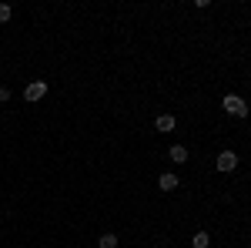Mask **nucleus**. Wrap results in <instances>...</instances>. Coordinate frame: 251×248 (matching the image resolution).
Instances as JSON below:
<instances>
[{"label": "nucleus", "mask_w": 251, "mask_h": 248, "mask_svg": "<svg viewBox=\"0 0 251 248\" xmlns=\"http://www.w3.org/2000/svg\"><path fill=\"white\" fill-rule=\"evenodd\" d=\"M221 108H225L228 114H234V117H245V114H248V104H245L238 94H228L225 101H221Z\"/></svg>", "instance_id": "obj_1"}, {"label": "nucleus", "mask_w": 251, "mask_h": 248, "mask_svg": "<svg viewBox=\"0 0 251 248\" xmlns=\"http://www.w3.org/2000/svg\"><path fill=\"white\" fill-rule=\"evenodd\" d=\"M214 165H218V171H234L238 168V154L234 151H221L214 158Z\"/></svg>", "instance_id": "obj_2"}, {"label": "nucleus", "mask_w": 251, "mask_h": 248, "mask_svg": "<svg viewBox=\"0 0 251 248\" xmlns=\"http://www.w3.org/2000/svg\"><path fill=\"white\" fill-rule=\"evenodd\" d=\"M44 94H47V81H30V84L24 87V97H27V101H40Z\"/></svg>", "instance_id": "obj_3"}, {"label": "nucleus", "mask_w": 251, "mask_h": 248, "mask_svg": "<svg viewBox=\"0 0 251 248\" xmlns=\"http://www.w3.org/2000/svg\"><path fill=\"white\" fill-rule=\"evenodd\" d=\"M157 188H161V191H174V188H177V174L164 171L161 178H157Z\"/></svg>", "instance_id": "obj_4"}, {"label": "nucleus", "mask_w": 251, "mask_h": 248, "mask_svg": "<svg viewBox=\"0 0 251 248\" xmlns=\"http://www.w3.org/2000/svg\"><path fill=\"white\" fill-rule=\"evenodd\" d=\"M168 154H171V161H174V165H184V161H188V148H184V144H174V148H171Z\"/></svg>", "instance_id": "obj_5"}, {"label": "nucleus", "mask_w": 251, "mask_h": 248, "mask_svg": "<svg viewBox=\"0 0 251 248\" xmlns=\"http://www.w3.org/2000/svg\"><path fill=\"white\" fill-rule=\"evenodd\" d=\"M154 128L157 131H174V114H157Z\"/></svg>", "instance_id": "obj_6"}, {"label": "nucleus", "mask_w": 251, "mask_h": 248, "mask_svg": "<svg viewBox=\"0 0 251 248\" xmlns=\"http://www.w3.org/2000/svg\"><path fill=\"white\" fill-rule=\"evenodd\" d=\"M191 245L194 248H208V245H211V235H208V231H198V235L191 238Z\"/></svg>", "instance_id": "obj_7"}, {"label": "nucleus", "mask_w": 251, "mask_h": 248, "mask_svg": "<svg viewBox=\"0 0 251 248\" xmlns=\"http://www.w3.org/2000/svg\"><path fill=\"white\" fill-rule=\"evenodd\" d=\"M97 248H117V235H111V231L100 235V238H97Z\"/></svg>", "instance_id": "obj_8"}, {"label": "nucleus", "mask_w": 251, "mask_h": 248, "mask_svg": "<svg viewBox=\"0 0 251 248\" xmlns=\"http://www.w3.org/2000/svg\"><path fill=\"white\" fill-rule=\"evenodd\" d=\"M7 20H10V7H7V3H0V24H7Z\"/></svg>", "instance_id": "obj_9"}, {"label": "nucleus", "mask_w": 251, "mask_h": 248, "mask_svg": "<svg viewBox=\"0 0 251 248\" xmlns=\"http://www.w3.org/2000/svg\"><path fill=\"white\" fill-rule=\"evenodd\" d=\"M0 101H10V87H3V84H0Z\"/></svg>", "instance_id": "obj_10"}]
</instances>
